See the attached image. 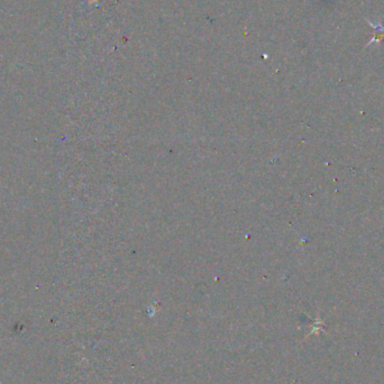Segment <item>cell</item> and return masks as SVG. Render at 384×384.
Returning a JSON list of instances; mask_svg holds the SVG:
<instances>
[{"instance_id":"6da1fadb","label":"cell","mask_w":384,"mask_h":384,"mask_svg":"<svg viewBox=\"0 0 384 384\" xmlns=\"http://www.w3.org/2000/svg\"><path fill=\"white\" fill-rule=\"evenodd\" d=\"M366 21L372 26V28L374 29V36H373V39L369 42V44H366V47L374 44V43L377 44V43L383 42L384 41V24L382 23V21H380V23H377V24H373L371 20H367V19Z\"/></svg>"}]
</instances>
